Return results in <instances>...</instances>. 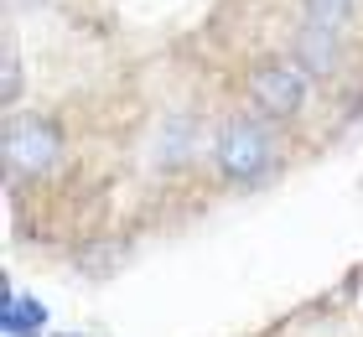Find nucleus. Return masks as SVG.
<instances>
[{
  "mask_svg": "<svg viewBox=\"0 0 363 337\" xmlns=\"http://www.w3.org/2000/svg\"><path fill=\"white\" fill-rule=\"evenodd\" d=\"M213 161L228 182L259 187L280 172V145H275V120L265 114H228L213 135Z\"/></svg>",
  "mask_w": 363,
  "mask_h": 337,
  "instance_id": "nucleus-1",
  "label": "nucleus"
},
{
  "mask_svg": "<svg viewBox=\"0 0 363 337\" xmlns=\"http://www.w3.org/2000/svg\"><path fill=\"white\" fill-rule=\"evenodd\" d=\"M244 89H250V104L265 114V120H296V114L306 109V99H311V78L286 53H275V57L250 62Z\"/></svg>",
  "mask_w": 363,
  "mask_h": 337,
  "instance_id": "nucleus-2",
  "label": "nucleus"
},
{
  "mask_svg": "<svg viewBox=\"0 0 363 337\" xmlns=\"http://www.w3.org/2000/svg\"><path fill=\"white\" fill-rule=\"evenodd\" d=\"M57 156H62V135H57L52 120L26 114V120H11V125H6V166H11V177L52 172Z\"/></svg>",
  "mask_w": 363,
  "mask_h": 337,
  "instance_id": "nucleus-3",
  "label": "nucleus"
},
{
  "mask_svg": "<svg viewBox=\"0 0 363 337\" xmlns=\"http://www.w3.org/2000/svg\"><path fill=\"white\" fill-rule=\"evenodd\" d=\"M311 83H322V78H337V67H342V42H337V31H322V26H301L291 37V53H286Z\"/></svg>",
  "mask_w": 363,
  "mask_h": 337,
  "instance_id": "nucleus-4",
  "label": "nucleus"
},
{
  "mask_svg": "<svg viewBox=\"0 0 363 337\" xmlns=\"http://www.w3.org/2000/svg\"><path fill=\"white\" fill-rule=\"evenodd\" d=\"M358 16V0H301V26H322V31H337L353 26Z\"/></svg>",
  "mask_w": 363,
  "mask_h": 337,
  "instance_id": "nucleus-5",
  "label": "nucleus"
},
{
  "mask_svg": "<svg viewBox=\"0 0 363 337\" xmlns=\"http://www.w3.org/2000/svg\"><path fill=\"white\" fill-rule=\"evenodd\" d=\"M6 104H16V99H21V62H16V47H6Z\"/></svg>",
  "mask_w": 363,
  "mask_h": 337,
  "instance_id": "nucleus-6",
  "label": "nucleus"
}]
</instances>
